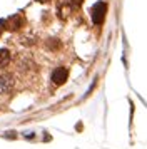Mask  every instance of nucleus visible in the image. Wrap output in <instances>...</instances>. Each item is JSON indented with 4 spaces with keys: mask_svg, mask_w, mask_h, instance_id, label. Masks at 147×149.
Segmentation results:
<instances>
[{
    "mask_svg": "<svg viewBox=\"0 0 147 149\" xmlns=\"http://www.w3.org/2000/svg\"><path fill=\"white\" fill-rule=\"evenodd\" d=\"M12 86H13V81L8 77V75H2L0 77V92H8L10 89H12Z\"/></svg>",
    "mask_w": 147,
    "mask_h": 149,
    "instance_id": "nucleus-3",
    "label": "nucleus"
},
{
    "mask_svg": "<svg viewBox=\"0 0 147 149\" xmlns=\"http://www.w3.org/2000/svg\"><path fill=\"white\" fill-rule=\"evenodd\" d=\"M67 77H69V70H67L65 67H57L52 72V81H53V84H57V86H62V84L67 81Z\"/></svg>",
    "mask_w": 147,
    "mask_h": 149,
    "instance_id": "nucleus-2",
    "label": "nucleus"
},
{
    "mask_svg": "<svg viewBox=\"0 0 147 149\" xmlns=\"http://www.w3.org/2000/svg\"><path fill=\"white\" fill-rule=\"evenodd\" d=\"M39 2H44V0H39Z\"/></svg>",
    "mask_w": 147,
    "mask_h": 149,
    "instance_id": "nucleus-6",
    "label": "nucleus"
},
{
    "mask_svg": "<svg viewBox=\"0 0 147 149\" xmlns=\"http://www.w3.org/2000/svg\"><path fill=\"white\" fill-rule=\"evenodd\" d=\"M105 12H107V5L105 2H97L95 5L92 7V22L95 24V25H99V24H102L104 22V19H105Z\"/></svg>",
    "mask_w": 147,
    "mask_h": 149,
    "instance_id": "nucleus-1",
    "label": "nucleus"
},
{
    "mask_svg": "<svg viewBox=\"0 0 147 149\" xmlns=\"http://www.w3.org/2000/svg\"><path fill=\"white\" fill-rule=\"evenodd\" d=\"M7 61H8V52L7 50H0V65Z\"/></svg>",
    "mask_w": 147,
    "mask_h": 149,
    "instance_id": "nucleus-4",
    "label": "nucleus"
},
{
    "mask_svg": "<svg viewBox=\"0 0 147 149\" xmlns=\"http://www.w3.org/2000/svg\"><path fill=\"white\" fill-rule=\"evenodd\" d=\"M69 3H70L72 7H79L80 3H82V0H69Z\"/></svg>",
    "mask_w": 147,
    "mask_h": 149,
    "instance_id": "nucleus-5",
    "label": "nucleus"
}]
</instances>
